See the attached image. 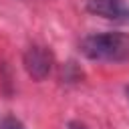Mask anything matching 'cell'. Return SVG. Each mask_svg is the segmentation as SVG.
<instances>
[{
	"label": "cell",
	"mask_w": 129,
	"mask_h": 129,
	"mask_svg": "<svg viewBox=\"0 0 129 129\" xmlns=\"http://www.w3.org/2000/svg\"><path fill=\"white\" fill-rule=\"evenodd\" d=\"M79 50L101 62H125L129 60V34L125 32H97L81 40Z\"/></svg>",
	"instance_id": "1"
},
{
	"label": "cell",
	"mask_w": 129,
	"mask_h": 129,
	"mask_svg": "<svg viewBox=\"0 0 129 129\" xmlns=\"http://www.w3.org/2000/svg\"><path fill=\"white\" fill-rule=\"evenodd\" d=\"M22 62H24L26 73L34 81H44L50 75V69H52V54H50L48 48L34 44V46H28L26 48Z\"/></svg>",
	"instance_id": "2"
},
{
	"label": "cell",
	"mask_w": 129,
	"mask_h": 129,
	"mask_svg": "<svg viewBox=\"0 0 129 129\" xmlns=\"http://www.w3.org/2000/svg\"><path fill=\"white\" fill-rule=\"evenodd\" d=\"M87 10L105 20L129 22V2L127 0H89Z\"/></svg>",
	"instance_id": "3"
},
{
	"label": "cell",
	"mask_w": 129,
	"mask_h": 129,
	"mask_svg": "<svg viewBox=\"0 0 129 129\" xmlns=\"http://www.w3.org/2000/svg\"><path fill=\"white\" fill-rule=\"evenodd\" d=\"M0 129H26V127L20 119H16L12 115H6V117L0 119Z\"/></svg>",
	"instance_id": "4"
},
{
	"label": "cell",
	"mask_w": 129,
	"mask_h": 129,
	"mask_svg": "<svg viewBox=\"0 0 129 129\" xmlns=\"http://www.w3.org/2000/svg\"><path fill=\"white\" fill-rule=\"evenodd\" d=\"M127 97H129V87H127Z\"/></svg>",
	"instance_id": "5"
}]
</instances>
